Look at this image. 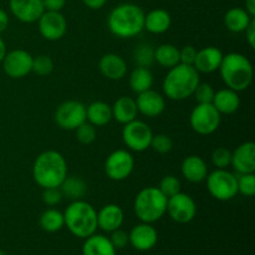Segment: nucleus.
<instances>
[{
  "label": "nucleus",
  "instance_id": "nucleus-1",
  "mask_svg": "<svg viewBox=\"0 0 255 255\" xmlns=\"http://www.w3.org/2000/svg\"><path fill=\"white\" fill-rule=\"evenodd\" d=\"M32 177L41 188H57L67 177L66 159L54 149L42 152L35 159Z\"/></svg>",
  "mask_w": 255,
  "mask_h": 255
},
{
  "label": "nucleus",
  "instance_id": "nucleus-2",
  "mask_svg": "<svg viewBox=\"0 0 255 255\" xmlns=\"http://www.w3.org/2000/svg\"><path fill=\"white\" fill-rule=\"evenodd\" d=\"M144 11L136 4L125 2L110 12L107 25L115 36L131 39L144 29Z\"/></svg>",
  "mask_w": 255,
  "mask_h": 255
},
{
  "label": "nucleus",
  "instance_id": "nucleus-3",
  "mask_svg": "<svg viewBox=\"0 0 255 255\" xmlns=\"http://www.w3.org/2000/svg\"><path fill=\"white\" fill-rule=\"evenodd\" d=\"M201 82L199 72L193 65L179 62L171 67L163 80V92L166 97L174 101H182L193 96L194 90Z\"/></svg>",
  "mask_w": 255,
  "mask_h": 255
},
{
  "label": "nucleus",
  "instance_id": "nucleus-4",
  "mask_svg": "<svg viewBox=\"0 0 255 255\" xmlns=\"http://www.w3.org/2000/svg\"><path fill=\"white\" fill-rule=\"evenodd\" d=\"M218 70L227 87L237 92L247 90L253 81V65L248 57L239 52L224 55Z\"/></svg>",
  "mask_w": 255,
  "mask_h": 255
},
{
  "label": "nucleus",
  "instance_id": "nucleus-5",
  "mask_svg": "<svg viewBox=\"0 0 255 255\" xmlns=\"http://www.w3.org/2000/svg\"><path fill=\"white\" fill-rule=\"evenodd\" d=\"M64 222L70 232L77 238L86 239L96 233L97 212L82 199L72 201L64 212Z\"/></svg>",
  "mask_w": 255,
  "mask_h": 255
},
{
  "label": "nucleus",
  "instance_id": "nucleus-6",
  "mask_svg": "<svg viewBox=\"0 0 255 255\" xmlns=\"http://www.w3.org/2000/svg\"><path fill=\"white\" fill-rule=\"evenodd\" d=\"M168 198L157 187H146L141 189L134 199L133 209L137 218L143 223H154L167 212Z\"/></svg>",
  "mask_w": 255,
  "mask_h": 255
},
{
  "label": "nucleus",
  "instance_id": "nucleus-7",
  "mask_svg": "<svg viewBox=\"0 0 255 255\" xmlns=\"http://www.w3.org/2000/svg\"><path fill=\"white\" fill-rule=\"evenodd\" d=\"M209 194L218 201H231L238 194L237 176L227 169L216 168L206 178Z\"/></svg>",
  "mask_w": 255,
  "mask_h": 255
},
{
  "label": "nucleus",
  "instance_id": "nucleus-8",
  "mask_svg": "<svg viewBox=\"0 0 255 255\" xmlns=\"http://www.w3.org/2000/svg\"><path fill=\"white\" fill-rule=\"evenodd\" d=\"M222 115L212 104H198L191 112L189 124L198 134H212L221 125Z\"/></svg>",
  "mask_w": 255,
  "mask_h": 255
},
{
  "label": "nucleus",
  "instance_id": "nucleus-9",
  "mask_svg": "<svg viewBox=\"0 0 255 255\" xmlns=\"http://www.w3.org/2000/svg\"><path fill=\"white\" fill-rule=\"evenodd\" d=\"M153 133L148 125L139 120H133L125 125L122 129V139L131 151L143 152L151 147Z\"/></svg>",
  "mask_w": 255,
  "mask_h": 255
},
{
  "label": "nucleus",
  "instance_id": "nucleus-10",
  "mask_svg": "<svg viewBox=\"0 0 255 255\" xmlns=\"http://www.w3.org/2000/svg\"><path fill=\"white\" fill-rule=\"evenodd\" d=\"M55 121L62 129L75 131L80 125L86 122V106L75 100L62 102L55 112Z\"/></svg>",
  "mask_w": 255,
  "mask_h": 255
},
{
  "label": "nucleus",
  "instance_id": "nucleus-11",
  "mask_svg": "<svg viewBox=\"0 0 255 255\" xmlns=\"http://www.w3.org/2000/svg\"><path fill=\"white\" fill-rule=\"evenodd\" d=\"M134 159L126 149H116L105 161V172L112 181H124L132 173Z\"/></svg>",
  "mask_w": 255,
  "mask_h": 255
},
{
  "label": "nucleus",
  "instance_id": "nucleus-12",
  "mask_svg": "<svg viewBox=\"0 0 255 255\" xmlns=\"http://www.w3.org/2000/svg\"><path fill=\"white\" fill-rule=\"evenodd\" d=\"M174 222L179 224L189 223L197 214V206L189 194L179 193L169 197L167 202V212Z\"/></svg>",
  "mask_w": 255,
  "mask_h": 255
},
{
  "label": "nucleus",
  "instance_id": "nucleus-13",
  "mask_svg": "<svg viewBox=\"0 0 255 255\" xmlns=\"http://www.w3.org/2000/svg\"><path fill=\"white\" fill-rule=\"evenodd\" d=\"M32 59L34 57L26 50H12L6 52L2 59V69L5 74L11 79H21L31 72Z\"/></svg>",
  "mask_w": 255,
  "mask_h": 255
},
{
  "label": "nucleus",
  "instance_id": "nucleus-14",
  "mask_svg": "<svg viewBox=\"0 0 255 255\" xmlns=\"http://www.w3.org/2000/svg\"><path fill=\"white\" fill-rule=\"evenodd\" d=\"M37 22H39V31L41 36L49 41H56L66 34V19L60 11H46L45 10Z\"/></svg>",
  "mask_w": 255,
  "mask_h": 255
},
{
  "label": "nucleus",
  "instance_id": "nucleus-15",
  "mask_svg": "<svg viewBox=\"0 0 255 255\" xmlns=\"http://www.w3.org/2000/svg\"><path fill=\"white\" fill-rule=\"evenodd\" d=\"M12 15L26 24L36 22L45 11L42 0H9Z\"/></svg>",
  "mask_w": 255,
  "mask_h": 255
},
{
  "label": "nucleus",
  "instance_id": "nucleus-16",
  "mask_svg": "<svg viewBox=\"0 0 255 255\" xmlns=\"http://www.w3.org/2000/svg\"><path fill=\"white\" fill-rule=\"evenodd\" d=\"M231 166L238 172L243 173H254L255 172V143L244 142L239 144L234 152H232Z\"/></svg>",
  "mask_w": 255,
  "mask_h": 255
},
{
  "label": "nucleus",
  "instance_id": "nucleus-17",
  "mask_svg": "<svg viewBox=\"0 0 255 255\" xmlns=\"http://www.w3.org/2000/svg\"><path fill=\"white\" fill-rule=\"evenodd\" d=\"M134 101H136L138 112H141L146 117H157L163 114L166 110L164 97L152 89L138 94Z\"/></svg>",
  "mask_w": 255,
  "mask_h": 255
},
{
  "label": "nucleus",
  "instance_id": "nucleus-18",
  "mask_svg": "<svg viewBox=\"0 0 255 255\" xmlns=\"http://www.w3.org/2000/svg\"><path fill=\"white\" fill-rule=\"evenodd\" d=\"M158 241V234L152 224L143 223L134 227L128 234V242L134 249L141 252L149 251L153 248Z\"/></svg>",
  "mask_w": 255,
  "mask_h": 255
},
{
  "label": "nucleus",
  "instance_id": "nucleus-19",
  "mask_svg": "<svg viewBox=\"0 0 255 255\" xmlns=\"http://www.w3.org/2000/svg\"><path fill=\"white\" fill-rule=\"evenodd\" d=\"M223 52L214 46H207L202 50L197 51L196 60H194L193 66L198 72L203 74H211L219 69L223 60Z\"/></svg>",
  "mask_w": 255,
  "mask_h": 255
},
{
  "label": "nucleus",
  "instance_id": "nucleus-20",
  "mask_svg": "<svg viewBox=\"0 0 255 255\" xmlns=\"http://www.w3.org/2000/svg\"><path fill=\"white\" fill-rule=\"evenodd\" d=\"M124 211L117 204H107L97 212V227L104 232H114L124 223Z\"/></svg>",
  "mask_w": 255,
  "mask_h": 255
},
{
  "label": "nucleus",
  "instance_id": "nucleus-21",
  "mask_svg": "<svg viewBox=\"0 0 255 255\" xmlns=\"http://www.w3.org/2000/svg\"><path fill=\"white\" fill-rule=\"evenodd\" d=\"M99 69L105 77L110 80H122L127 74V64L117 54H106L100 59Z\"/></svg>",
  "mask_w": 255,
  "mask_h": 255
},
{
  "label": "nucleus",
  "instance_id": "nucleus-22",
  "mask_svg": "<svg viewBox=\"0 0 255 255\" xmlns=\"http://www.w3.org/2000/svg\"><path fill=\"white\" fill-rule=\"evenodd\" d=\"M181 172L182 176L191 183H201L208 176V167L202 157L188 156L182 162Z\"/></svg>",
  "mask_w": 255,
  "mask_h": 255
},
{
  "label": "nucleus",
  "instance_id": "nucleus-23",
  "mask_svg": "<svg viewBox=\"0 0 255 255\" xmlns=\"http://www.w3.org/2000/svg\"><path fill=\"white\" fill-rule=\"evenodd\" d=\"M212 105L221 115H232L241 106V99L238 96V92L227 87L214 94Z\"/></svg>",
  "mask_w": 255,
  "mask_h": 255
},
{
  "label": "nucleus",
  "instance_id": "nucleus-24",
  "mask_svg": "<svg viewBox=\"0 0 255 255\" xmlns=\"http://www.w3.org/2000/svg\"><path fill=\"white\" fill-rule=\"evenodd\" d=\"M111 110L112 119H115L117 122H120V124L122 125H126L128 124V122L136 120L137 115H138L136 101H134L132 97L128 96L119 97V99L115 101Z\"/></svg>",
  "mask_w": 255,
  "mask_h": 255
},
{
  "label": "nucleus",
  "instance_id": "nucleus-25",
  "mask_svg": "<svg viewBox=\"0 0 255 255\" xmlns=\"http://www.w3.org/2000/svg\"><path fill=\"white\" fill-rule=\"evenodd\" d=\"M171 15L164 9L151 10L144 15V29L151 34H163L171 26Z\"/></svg>",
  "mask_w": 255,
  "mask_h": 255
},
{
  "label": "nucleus",
  "instance_id": "nucleus-26",
  "mask_svg": "<svg viewBox=\"0 0 255 255\" xmlns=\"http://www.w3.org/2000/svg\"><path fill=\"white\" fill-rule=\"evenodd\" d=\"M82 255H116V248L105 236L92 234L84 243Z\"/></svg>",
  "mask_w": 255,
  "mask_h": 255
},
{
  "label": "nucleus",
  "instance_id": "nucleus-27",
  "mask_svg": "<svg viewBox=\"0 0 255 255\" xmlns=\"http://www.w3.org/2000/svg\"><path fill=\"white\" fill-rule=\"evenodd\" d=\"M253 16L243 7H232L224 15V24L232 32H244Z\"/></svg>",
  "mask_w": 255,
  "mask_h": 255
},
{
  "label": "nucleus",
  "instance_id": "nucleus-28",
  "mask_svg": "<svg viewBox=\"0 0 255 255\" xmlns=\"http://www.w3.org/2000/svg\"><path fill=\"white\" fill-rule=\"evenodd\" d=\"M86 120L95 127H101L112 120L111 106L106 102L96 101L86 107Z\"/></svg>",
  "mask_w": 255,
  "mask_h": 255
},
{
  "label": "nucleus",
  "instance_id": "nucleus-29",
  "mask_svg": "<svg viewBox=\"0 0 255 255\" xmlns=\"http://www.w3.org/2000/svg\"><path fill=\"white\" fill-rule=\"evenodd\" d=\"M153 85V75L149 71L148 67L137 66L133 69L129 76V87L136 94L149 90Z\"/></svg>",
  "mask_w": 255,
  "mask_h": 255
},
{
  "label": "nucleus",
  "instance_id": "nucleus-30",
  "mask_svg": "<svg viewBox=\"0 0 255 255\" xmlns=\"http://www.w3.org/2000/svg\"><path fill=\"white\" fill-rule=\"evenodd\" d=\"M154 61L161 66L171 69L179 64V49L172 44H162L154 50Z\"/></svg>",
  "mask_w": 255,
  "mask_h": 255
},
{
  "label": "nucleus",
  "instance_id": "nucleus-31",
  "mask_svg": "<svg viewBox=\"0 0 255 255\" xmlns=\"http://www.w3.org/2000/svg\"><path fill=\"white\" fill-rule=\"evenodd\" d=\"M60 189L62 192V196H66L67 198L72 199V201H77L86 194L87 186L81 178L71 176L64 179V182L60 186Z\"/></svg>",
  "mask_w": 255,
  "mask_h": 255
},
{
  "label": "nucleus",
  "instance_id": "nucleus-32",
  "mask_svg": "<svg viewBox=\"0 0 255 255\" xmlns=\"http://www.w3.org/2000/svg\"><path fill=\"white\" fill-rule=\"evenodd\" d=\"M40 226L45 232H49V233L59 232L65 226L64 213L54 208L46 209L40 217Z\"/></svg>",
  "mask_w": 255,
  "mask_h": 255
},
{
  "label": "nucleus",
  "instance_id": "nucleus-33",
  "mask_svg": "<svg viewBox=\"0 0 255 255\" xmlns=\"http://www.w3.org/2000/svg\"><path fill=\"white\" fill-rule=\"evenodd\" d=\"M134 61L138 66L149 67L154 62V49L148 44H141L133 52Z\"/></svg>",
  "mask_w": 255,
  "mask_h": 255
},
{
  "label": "nucleus",
  "instance_id": "nucleus-34",
  "mask_svg": "<svg viewBox=\"0 0 255 255\" xmlns=\"http://www.w3.org/2000/svg\"><path fill=\"white\" fill-rule=\"evenodd\" d=\"M52 70H54V61L47 55H39L32 59L31 71L39 76H47L51 74Z\"/></svg>",
  "mask_w": 255,
  "mask_h": 255
},
{
  "label": "nucleus",
  "instance_id": "nucleus-35",
  "mask_svg": "<svg viewBox=\"0 0 255 255\" xmlns=\"http://www.w3.org/2000/svg\"><path fill=\"white\" fill-rule=\"evenodd\" d=\"M238 193L246 197H253L255 194V176L254 173H243L237 176Z\"/></svg>",
  "mask_w": 255,
  "mask_h": 255
},
{
  "label": "nucleus",
  "instance_id": "nucleus-36",
  "mask_svg": "<svg viewBox=\"0 0 255 255\" xmlns=\"http://www.w3.org/2000/svg\"><path fill=\"white\" fill-rule=\"evenodd\" d=\"M75 131H76L77 141L81 144H91L97 137L96 127L90 124V122H84Z\"/></svg>",
  "mask_w": 255,
  "mask_h": 255
},
{
  "label": "nucleus",
  "instance_id": "nucleus-37",
  "mask_svg": "<svg viewBox=\"0 0 255 255\" xmlns=\"http://www.w3.org/2000/svg\"><path fill=\"white\" fill-rule=\"evenodd\" d=\"M158 188L167 198H169V197L174 196V194L181 192V182H179V179L177 177L166 176L161 179Z\"/></svg>",
  "mask_w": 255,
  "mask_h": 255
},
{
  "label": "nucleus",
  "instance_id": "nucleus-38",
  "mask_svg": "<svg viewBox=\"0 0 255 255\" xmlns=\"http://www.w3.org/2000/svg\"><path fill=\"white\" fill-rule=\"evenodd\" d=\"M232 161V152L226 147H218L212 153V163L216 168L226 169L227 167L231 166Z\"/></svg>",
  "mask_w": 255,
  "mask_h": 255
},
{
  "label": "nucleus",
  "instance_id": "nucleus-39",
  "mask_svg": "<svg viewBox=\"0 0 255 255\" xmlns=\"http://www.w3.org/2000/svg\"><path fill=\"white\" fill-rule=\"evenodd\" d=\"M151 147L154 151L158 152V153L166 154L168 153L172 149V147H173V141H172L171 137L167 136V134H153L151 141Z\"/></svg>",
  "mask_w": 255,
  "mask_h": 255
},
{
  "label": "nucleus",
  "instance_id": "nucleus-40",
  "mask_svg": "<svg viewBox=\"0 0 255 255\" xmlns=\"http://www.w3.org/2000/svg\"><path fill=\"white\" fill-rule=\"evenodd\" d=\"M216 91L209 84H201L199 82L197 89L194 90V96L198 104H212Z\"/></svg>",
  "mask_w": 255,
  "mask_h": 255
},
{
  "label": "nucleus",
  "instance_id": "nucleus-41",
  "mask_svg": "<svg viewBox=\"0 0 255 255\" xmlns=\"http://www.w3.org/2000/svg\"><path fill=\"white\" fill-rule=\"evenodd\" d=\"M62 192L60 187L57 188H45L42 192V202L47 206H56L61 202Z\"/></svg>",
  "mask_w": 255,
  "mask_h": 255
},
{
  "label": "nucleus",
  "instance_id": "nucleus-42",
  "mask_svg": "<svg viewBox=\"0 0 255 255\" xmlns=\"http://www.w3.org/2000/svg\"><path fill=\"white\" fill-rule=\"evenodd\" d=\"M111 233L112 234H111V238H110V241H111L112 246H114L116 249L125 248V247L129 243L128 234H127L125 231H122V229L119 228V229H116V231L111 232Z\"/></svg>",
  "mask_w": 255,
  "mask_h": 255
},
{
  "label": "nucleus",
  "instance_id": "nucleus-43",
  "mask_svg": "<svg viewBox=\"0 0 255 255\" xmlns=\"http://www.w3.org/2000/svg\"><path fill=\"white\" fill-rule=\"evenodd\" d=\"M197 56V50L196 47L192 45H187V46L182 47L179 50V62L186 65H193L194 60Z\"/></svg>",
  "mask_w": 255,
  "mask_h": 255
},
{
  "label": "nucleus",
  "instance_id": "nucleus-44",
  "mask_svg": "<svg viewBox=\"0 0 255 255\" xmlns=\"http://www.w3.org/2000/svg\"><path fill=\"white\" fill-rule=\"evenodd\" d=\"M66 0H42V5L46 11H61Z\"/></svg>",
  "mask_w": 255,
  "mask_h": 255
},
{
  "label": "nucleus",
  "instance_id": "nucleus-45",
  "mask_svg": "<svg viewBox=\"0 0 255 255\" xmlns=\"http://www.w3.org/2000/svg\"><path fill=\"white\" fill-rule=\"evenodd\" d=\"M246 37L247 41H248V45L252 47V49H255V19L253 17L252 21L249 22L248 27L246 29Z\"/></svg>",
  "mask_w": 255,
  "mask_h": 255
},
{
  "label": "nucleus",
  "instance_id": "nucleus-46",
  "mask_svg": "<svg viewBox=\"0 0 255 255\" xmlns=\"http://www.w3.org/2000/svg\"><path fill=\"white\" fill-rule=\"evenodd\" d=\"M84 4L86 5L87 7L92 10H97V9H101L105 4H106L107 0H82Z\"/></svg>",
  "mask_w": 255,
  "mask_h": 255
},
{
  "label": "nucleus",
  "instance_id": "nucleus-47",
  "mask_svg": "<svg viewBox=\"0 0 255 255\" xmlns=\"http://www.w3.org/2000/svg\"><path fill=\"white\" fill-rule=\"evenodd\" d=\"M7 25H9V16H7L6 11L0 9V34L6 30Z\"/></svg>",
  "mask_w": 255,
  "mask_h": 255
},
{
  "label": "nucleus",
  "instance_id": "nucleus-48",
  "mask_svg": "<svg viewBox=\"0 0 255 255\" xmlns=\"http://www.w3.org/2000/svg\"><path fill=\"white\" fill-rule=\"evenodd\" d=\"M246 10L251 16H255V0H246Z\"/></svg>",
  "mask_w": 255,
  "mask_h": 255
},
{
  "label": "nucleus",
  "instance_id": "nucleus-49",
  "mask_svg": "<svg viewBox=\"0 0 255 255\" xmlns=\"http://www.w3.org/2000/svg\"><path fill=\"white\" fill-rule=\"evenodd\" d=\"M5 55H6V46H5V42L2 41V39L0 37V62L2 61Z\"/></svg>",
  "mask_w": 255,
  "mask_h": 255
}]
</instances>
